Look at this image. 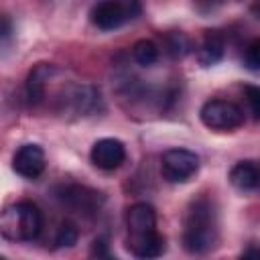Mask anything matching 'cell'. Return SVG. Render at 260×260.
I'll list each match as a JSON object with an SVG mask.
<instances>
[{
    "mask_svg": "<svg viewBox=\"0 0 260 260\" xmlns=\"http://www.w3.org/2000/svg\"><path fill=\"white\" fill-rule=\"evenodd\" d=\"M59 197L63 199V203H65L69 209L79 211V213H81V211H83V213L95 211V209L100 207V201H102V193L91 191V189H85V187H77V185H73V187H63Z\"/></svg>",
    "mask_w": 260,
    "mask_h": 260,
    "instance_id": "cell-9",
    "label": "cell"
},
{
    "mask_svg": "<svg viewBox=\"0 0 260 260\" xmlns=\"http://www.w3.org/2000/svg\"><path fill=\"white\" fill-rule=\"evenodd\" d=\"M230 183L238 191H254L260 187V167L254 160H240L230 171Z\"/></svg>",
    "mask_w": 260,
    "mask_h": 260,
    "instance_id": "cell-11",
    "label": "cell"
},
{
    "mask_svg": "<svg viewBox=\"0 0 260 260\" xmlns=\"http://www.w3.org/2000/svg\"><path fill=\"white\" fill-rule=\"evenodd\" d=\"M242 258H260V248H248L242 252Z\"/></svg>",
    "mask_w": 260,
    "mask_h": 260,
    "instance_id": "cell-19",
    "label": "cell"
},
{
    "mask_svg": "<svg viewBox=\"0 0 260 260\" xmlns=\"http://www.w3.org/2000/svg\"><path fill=\"white\" fill-rule=\"evenodd\" d=\"M223 37L217 32V30H207L203 41H201V47L197 51V59L203 67H209V65H215L221 57H223Z\"/></svg>",
    "mask_w": 260,
    "mask_h": 260,
    "instance_id": "cell-12",
    "label": "cell"
},
{
    "mask_svg": "<svg viewBox=\"0 0 260 260\" xmlns=\"http://www.w3.org/2000/svg\"><path fill=\"white\" fill-rule=\"evenodd\" d=\"M55 71H57V67L51 65V63H39V65L32 67V71H30L28 77H26V85H24L26 98H28L30 104L43 102L45 89H47V81L51 79V75H53Z\"/></svg>",
    "mask_w": 260,
    "mask_h": 260,
    "instance_id": "cell-10",
    "label": "cell"
},
{
    "mask_svg": "<svg viewBox=\"0 0 260 260\" xmlns=\"http://www.w3.org/2000/svg\"><path fill=\"white\" fill-rule=\"evenodd\" d=\"M45 165H47L45 150L39 144H22L12 158V169L16 171V175L24 179L41 177V173L45 171Z\"/></svg>",
    "mask_w": 260,
    "mask_h": 260,
    "instance_id": "cell-7",
    "label": "cell"
},
{
    "mask_svg": "<svg viewBox=\"0 0 260 260\" xmlns=\"http://www.w3.org/2000/svg\"><path fill=\"white\" fill-rule=\"evenodd\" d=\"M91 162L102 171L118 169L126 158V146L118 138H102L89 150Z\"/></svg>",
    "mask_w": 260,
    "mask_h": 260,
    "instance_id": "cell-8",
    "label": "cell"
},
{
    "mask_svg": "<svg viewBox=\"0 0 260 260\" xmlns=\"http://www.w3.org/2000/svg\"><path fill=\"white\" fill-rule=\"evenodd\" d=\"M79 238V230L75 228V223L71 221H63L57 230V236H55V244L61 246V248H71Z\"/></svg>",
    "mask_w": 260,
    "mask_h": 260,
    "instance_id": "cell-15",
    "label": "cell"
},
{
    "mask_svg": "<svg viewBox=\"0 0 260 260\" xmlns=\"http://www.w3.org/2000/svg\"><path fill=\"white\" fill-rule=\"evenodd\" d=\"M199 171V156L187 148H171L160 156V173L169 183H187Z\"/></svg>",
    "mask_w": 260,
    "mask_h": 260,
    "instance_id": "cell-6",
    "label": "cell"
},
{
    "mask_svg": "<svg viewBox=\"0 0 260 260\" xmlns=\"http://www.w3.org/2000/svg\"><path fill=\"white\" fill-rule=\"evenodd\" d=\"M189 49H191L189 39H187L183 32H171V35L167 37V51H169L171 57L181 59V57H185V55L189 53Z\"/></svg>",
    "mask_w": 260,
    "mask_h": 260,
    "instance_id": "cell-14",
    "label": "cell"
},
{
    "mask_svg": "<svg viewBox=\"0 0 260 260\" xmlns=\"http://www.w3.org/2000/svg\"><path fill=\"white\" fill-rule=\"evenodd\" d=\"M217 244V219L207 197L195 199L185 215L183 248L189 254H207Z\"/></svg>",
    "mask_w": 260,
    "mask_h": 260,
    "instance_id": "cell-2",
    "label": "cell"
},
{
    "mask_svg": "<svg viewBox=\"0 0 260 260\" xmlns=\"http://www.w3.org/2000/svg\"><path fill=\"white\" fill-rule=\"evenodd\" d=\"M126 248L136 258H156L165 252V238L156 232V213L148 203H134L126 211Z\"/></svg>",
    "mask_w": 260,
    "mask_h": 260,
    "instance_id": "cell-1",
    "label": "cell"
},
{
    "mask_svg": "<svg viewBox=\"0 0 260 260\" xmlns=\"http://www.w3.org/2000/svg\"><path fill=\"white\" fill-rule=\"evenodd\" d=\"M250 12H252V14H254V16L260 20V0H256V2L250 6Z\"/></svg>",
    "mask_w": 260,
    "mask_h": 260,
    "instance_id": "cell-20",
    "label": "cell"
},
{
    "mask_svg": "<svg viewBox=\"0 0 260 260\" xmlns=\"http://www.w3.org/2000/svg\"><path fill=\"white\" fill-rule=\"evenodd\" d=\"M91 256H110L108 254V244L104 240H95L91 246Z\"/></svg>",
    "mask_w": 260,
    "mask_h": 260,
    "instance_id": "cell-18",
    "label": "cell"
},
{
    "mask_svg": "<svg viewBox=\"0 0 260 260\" xmlns=\"http://www.w3.org/2000/svg\"><path fill=\"white\" fill-rule=\"evenodd\" d=\"M140 14V0H102L91 10V22L100 30L120 28L128 18Z\"/></svg>",
    "mask_w": 260,
    "mask_h": 260,
    "instance_id": "cell-4",
    "label": "cell"
},
{
    "mask_svg": "<svg viewBox=\"0 0 260 260\" xmlns=\"http://www.w3.org/2000/svg\"><path fill=\"white\" fill-rule=\"evenodd\" d=\"M199 118L203 126L217 130V132H230L244 124V112L240 106L228 100H209L201 106Z\"/></svg>",
    "mask_w": 260,
    "mask_h": 260,
    "instance_id": "cell-5",
    "label": "cell"
},
{
    "mask_svg": "<svg viewBox=\"0 0 260 260\" xmlns=\"http://www.w3.org/2000/svg\"><path fill=\"white\" fill-rule=\"evenodd\" d=\"M43 230V213L30 201L8 205L0 217V232L10 242H32Z\"/></svg>",
    "mask_w": 260,
    "mask_h": 260,
    "instance_id": "cell-3",
    "label": "cell"
},
{
    "mask_svg": "<svg viewBox=\"0 0 260 260\" xmlns=\"http://www.w3.org/2000/svg\"><path fill=\"white\" fill-rule=\"evenodd\" d=\"M244 95H246V102H248V108L254 120H260V85H246Z\"/></svg>",
    "mask_w": 260,
    "mask_h": 260,
    "instance_id": "cell-17",
    "label": "cell"
},
{
    "mask_svg": "<svg viewBox=\"0 0 260 260\" xmlns=\"http://www.w3.org/2000/svg\"><path fill=\"white\" fill-rule=\"evenodd\" d=\"M244 63L250 71H260V37L254 39L244 53Z\"/></svg>",
    "mask_w": 260,
    "mask_h": 260,
    "instance_id": "cell-16",
    "label": "cell"
},
{
    "mask_svg": "<svg viewBox=\"0 0 260 260\" xmlns=\"http://www.w3.org/2000/svg\"><path fill=\"white\" fill-rule=\"evenodd\" d=\"M132 57H134V61H136L138 65L150 67V65H154L156 59H158V47H156L152 41H148V39H140V41H136L134 47H132Z\"/></svg>",
    "mask_w": 260,
    "mask_h": 260,
    "instance_id": "cell-13",
    "label": "cell"
}]
</instances>
